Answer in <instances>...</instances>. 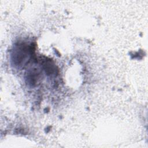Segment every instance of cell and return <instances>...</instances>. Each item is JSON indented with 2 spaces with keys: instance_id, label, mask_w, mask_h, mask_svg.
Listing matches in <instances>:
<instances>
[{
  "instance_id": "obj_1",
  "label": "cell",
  "mask_w": 148,
  "mask_h": 148,
  "mask_svg": "<svg viewBox=\"0 0 148 148\" xmlns=\"http://www.w3.org/2000/svg\"><path fill=\"white\" fill-rule=\"evenodd\" d=\"M38 73L35 72H31L28 74L27 79L29 83L31 85H34L37 80Z\"/></svg>"
}]
</instances>
